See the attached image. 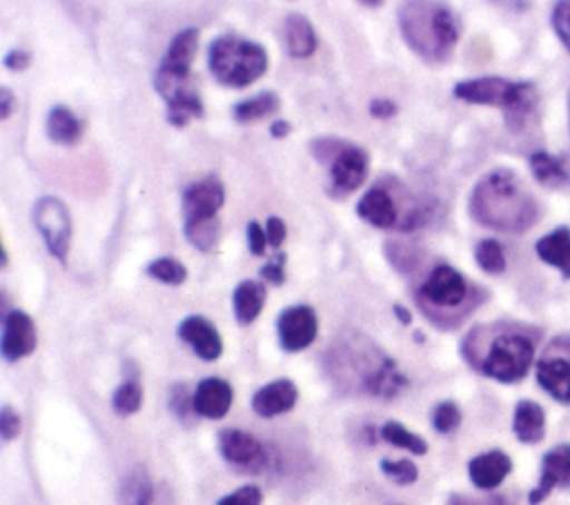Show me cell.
<instances>
[{"label": "cell", "instance_id": "cell-16", "mask_svg": "<svg viewBox=\"0 0 570 505\" xmlns=\"http://www.w3.org/2000/svg\"><path fill=\"white\" fill-rule=\"evenodd\" d=\"M554 487L570 489V445L552 447L541 461V476L530 492V505H539Z\"/></svg>", "mask_w": 570, "mask_h": 505}, {"label": "cell", "instance_id": "cell-35", "mask_svg": "<svg viewBox=\"0 0 570 505\" xmlns=\"http://www.w3.org/2000/svg\"><path fill=\"white\" fill-rule=\"evenodd\" d=\"M111 405L120 416L136 414L142 405V387H140L138 378H125L120 383V387L114 392Z\"/></svg>", "mask_w": 570, "mask_h": 505}, {"label": "cell", "instance_id": "cell-11", "mask_svg": "<svg viewBox=\"0 0 570 505\" xmlns=\"http://www.w3.org/2000/svg\"><path fill=\"white\" fill-rule=\"evenodd\" d=\"M218 449L223 458L238 472H263L269 461L263 443L256 436L234 427L218 432Z\"/></svg>", "mask_w": 570, "mask_h": 505}, {"label": "cell", "instance_id": "cell-47", "mask_svg": "<svg viewBox=\"0 0 570 505\" xmlns=\"http://www.w3.org/2000/svg\"><path fill=\"white\" fill-rule=\"evenodd\" d=\"M2 62H4V67H7L9 71H24V69L31 65V53H29L27 49L13 47L11 51L4 53Z\"/></svg>", "mask_w": 570, "mask_h": 505}, {"label": "cell", "instance_id": "cell-42", "mask_svg": "<svg viewBox=\"0 0 570 505\" xmlns=\"http://www.w3.org/2000/svg\"><path fill=\"white\" fill-rule=\"evenodd\" d=\"M285 260H287L285 254H276L274 260L265 263V265L258 269V276H261L265 283L274 285V287H281V285L285 283Z\"/></svg>", "mask_w": 570, "mask_h": 505}, {"label": "cell", "instance_id": "cell-25", "mask_svg": "<svg viewBox=\"0 0 570 505\" xmlns=\"http://www.w3.org/2000/svg\"><path fill=\"white\" fill-rule=\"evenodd\" d=\"M537 256L561 271L563 278H570V227H557L550 234L541 236L534 245Z\"/></svg>", "mask_w": 570, "mask_h": 505}, {"label": "cell", "instance_id": "cell-3", "mask_svg": "<svg viewBox=\"0 0 570 505\" xmlns=\"http://www.w3.org/2000/svg\"><path fill=\"white\" fill-rule=\"evenodd\" d=\"M327 358L330 374L343 387L379 398H394L407 385V378L399 372L396 363L358 331L336 340Z\"/></svg>", "mask_w": 570, "mask_h": 505}, {"label": "cell", "instance_id": "cell-53", "mask_svg": "<svg viewBox=\"0 0 570 505\" xmlns=\"http://www.w3.org/2000/svg\"><path fill=\"white\" fill-rule=\"evenodd\" d=\"M120 505H140V503H120Z\"/></svg>", "mask_w": 570, "mask_h": 505}, {"label": "cell", "instance_id": "cell-43", "mask_svg": "<svg viewBox=\"0 0 570 505\" xmlns=\"http://www.w3.org/2000/svg\"><path fill=\"white\" fill-rule=\"evenodd\" d=\"M245 234H247V249H249V254L263 256L265 249H267V245H269V242H267L265 227H263L258 220H249Z\"/></svg>", "mask_w": 570, "mask_h": 505}, {"label": "cell", "instance_id": "cell-22", "mask_svg": "<svg viewBox=\"0 0 570 505\" xmlns=\"http://www.w3.org/2000/svg\"><path fill=\"white\" fill-rule=\"evenodd\" d=\"M512 469V461L505 452L501 449H492L485 454L474 456L468 463V474L474 487L479 489H494L503 483V478L510 474Z\"/></svg>", "mask_w": 570, "mask_h": 505}, {"label": "cell", "instance_id": "cell-4", "mask_svg": "<svg viewBox=\"0 0 570 505\" xmlns=\"http://www.w3.org/2000/svg\"><path fill=\"white\" fill-rule=\"evenodd\" d=\"M399 29L405 44L425 62H445L461 36L456 13L441 2H403L399 9Z\"/></svg>", "mask_w": 570, "mask_h": 505}, {"label": "cell", "instance_id": "cell-2", "mask_svg": "<svg viewBox=\"0 0 570 505\" xmlns=\"http://www.w3.org/2000/svg\"><path fill=\"white\" fill-rule=\"evenodd\" d=\"M468 209L481 227L505 234H521L541 216L537 198L512 169L488 171L474 185Z\"/></svg>", "mask_w": 570, "mask_h": 505}, {"label": "cell", "instance_id": "cell-26", "mask_svg": "<svg viewBox=\"0 0 570 505\" xmlns=\"http://www.w3.org/2000/svg\"><path fill=\"white\" fill-rule=\"evenodd\" d=\"M85 131L82 120L65 105H56L49 109L47 113V136L51 142L62 145V147H71L76 142H80Z\"/></svg>", "mask_w": 570, "mask_h": 505}, {"label": "cell", "instance_id": "cell-46", "mask_svg": "<svg viewBox=\"0 0 570 505\" xmlns=\"http://www.w3.org/2000/svg\"><path fill=\"white\" fill-rule=\"evenodd\" d=\"M265 234H267V242L269 247H281L285 236H287V227L283 222V218L278 216H267L265 220Z\"/></svg>", "mask_w": 570, "mask_h": 505}, {"label": "cell", "instance_id": "cell-45", "mask_svg": "<svg viewBox=\"0 0 570 505\" xmlns=\"http://www.w3.org/2000/svg\"><path fill=\"white\" fill-rule=\"evenodd\" d=\"M367 111H370L372 118L387 120V118H394L399 113V105L392 98H372L370 105H367Z\"/></svg>", "mask_w": 570, "mask_h": 505}, {"label": "cell", "instance_id": "cell-52", "mask_svg": "<svg viewBox=\"0 0 570 505\" xmlns=\"http://www.w3.org/2000/svg\"><path fill=\"white\" fill-rule=\"evenodd\" d=\"M358 4L365 7V9H379L383 2H381V0H374V2H372V0H370V2H358Z\"/></svg>", "mask_w": 570, "mask_h": 505}, {"label": "cell", "instance_id": "cell-36", "mask_svg": "<svg viewBox=\"0 0 570 505\" xmlns=\"http://www.w3.org/2000/svg\"><path fill=\"white\" fill-rule=\"evenodd\" d=\"M381 472L394 481L396 485H412L416 483L419 478V467L410 461V458H399V461H392V458H383L381 461Z\"/></svg>", "mask_w": 570, "mask_h": 505}, {"label": "cell", "instance_id": "cell-21", "mask_svg": "<svg viewBox=\"0 0 570 505\" xmlns=\"http://www.w3.org/2000/svg\"><path fill=\"white\" fill-rule=\"evenodd\" d=\"M298 389L289 378H278L263 385L252 396V409L263 418H274L278 414L289 412L296 405Z\"/></svg>", "mask_w": 570, "mask_h": 505}, {"label": "cell", "instance_id": "cell-37", "mask_svg": "<svg viewBox=\"0 0 570 505\" xmlns=\"http://www.w3.org/2000/svg\"><path fill=\"white\" fill-rule=\"evenodd\" d=\"M347 145V140L336 136H316L309 140V154L318 165L330 167L332 160L338 156V151Z\"/></svg>", "mask_w": 570, "mask_h": 505}, {"label": "cell", "instance_id": "cell-54", "mask_svg": "<svg viewBox=\"0 0 570 505\" xmlns=\"http://www.w3.org/2000/svg\"><path fill=\"white\" fill-rule=\"evenodd\" d=\"M387 505H401V503H387Z\"/></svg>", "mask_w": 570, "mask_h": 505}, {"label": "cell", "instance_id": "cell-33", "mask_svg": "<svg viewBox=\"0 0 570 505\" xmlns=\"http://www.w3.org/2000/svg\"><path fill=\"white\" fill-rule=\"evenodd\" d=\"M145 271L154 278V280H160L165 285H183L187 280V267L174 258V256H160V258H154Z\"/></svg>", "mask_w": 570, "mask_h": 505}, {"label": "cell", "instance_id": "cell-8", "mask_svg": "<svg viewBox=\"0 0 570 505\" xmlns=\"http://www.w3.org/2000/svg\"><path fill=\"white\" fill-rule=\"evenodd\" d=\"M154 89L167 105V122L176 129H183L189 120L203 118L205 107L194 76L180 78L171 73H163L156 69Z\"/></svg>", "mask_w": 570, "mask_h": 505}, {"label": "cell", "instance_id": "cell-31", "mask_svg": "<svg viewBox=\"0 0 570 505\" xmlns=\"http://www.w3.org/2000/svg\"><path fill=\"white\" fill-rule=\"evenodd\" d=\"M183 234L189 240V245H194L198 251H214L218 240H220V220H207V222H198V225H183Z\"/></svg>", "mask_w": 570, "mask_h": 505}, {"label": "cell", "instance_id": "cell-15", "mask_svg": "<svg viewBox=\"0 0 570 505\" xmlns=\"http://www.w3.org/2000/svg\"><path fill=\"white\" fill-rule=\"evenodd\" d=\"M176 334L180 340H185L194 349V354L198 358H203L207 363L216 360L223 354V338H220L216 325L200 314L185 316L178 323Z\"/></svg>", "mask_w": 570, "mask_h": 505}, {"label": "cell", "instance_id": "cell-17", "mask_svg": "<svg viewBox=\"0 0 570 505\" xmlns=\"http://www.w3.org/2000/svg\"><path fill=\"white\" fill-rule=\"evenodd\" d=\"M356 216L372 227L394 229L401 227L399 202L385 187H370L356 202Z\"/></svg>", "mask_w": 570, "mask_h": 505}, {"label": "cell", "instance_id": "cell-19", "mask_svg": "<svg viewBox=\"0 0 570 505\" xmlns=\"http://www.w3.org/2000/svg\"><path fill=\"white\" fill-rule=\"evenodd\" d=\"M234 400V389L225 378H203L194 389V412L203 418H223Z\"/></svg>", "mask_w": 570, "mask_h": 505}, {"label": "cell", "instance_id": "cell-13", "mask_svg": "<svg viewBox=\"0 0 570 505\" xmlns=\"http://www.w3.org/2000/svg\"><path fill=\"white\" fill-rule=\"evenodd\" d=\"M278 343L285 351H301L309 347L318 331V316L309 305H292L278 314Z\"/></svg>", "mask_w": 570, "mask_h": 505}, {"label": "cell", "instance_id": "cell-5", "mask_svg": "<svg viewBox=\"0 0 570 505\" xmlns=\"http://www.w3.org/2000/svg\"><path fill=\"white\" fill-rule=\"evenodd\" d=\"M416 305L423 316L441 329H452L483 303V289L468 283V278L448 263L430 267L428 276L414 289Z\"/></svg>", "mask_w": 570, "mask_h": 505}, {"label": "cell", "instance_id": "cell-48", "mask_svg": "<svg viewBox=\"0 0 570 505\" xmlns=\"http://www.w3.org/2000/svg\"><path fill=\"white\" fill-rule=\"evenodd\" d=\"M448 505H508L503 498H468V496H461V494H452Z\"/></svg>", "mask_w": 570, "mask_h": 505}, {"label": "cell", "instance_id": "cell-41", "mask_svg": "<svg viewBox=\"0 0 570 505\" xmlns=\"http://www.w3.org/2000/svg\"><path fill=\"white\" fill-rule=\"evenodd\" d=\"M263 492L256 485H243L236 492L223 496L216 505H261Z\"/></svg>", "mask_w": 570, "mask_h": 505}, {"label": "cell", "instance_id": "cell-55", "mask_svg": "<svg viewBox=\"0 0 570 505\" xmlns=\"http://www.w3.org/2000/svg\"><path fill=\"white\" fill-rule=\"evenodd\" d=\"M568 111H570V98H568Z\"/></svg>", "mask_w": 570, "mask_h": 505}, {"label": "cell", "instance_id": "cell-20", "mask_svg": "<svg viewBox=\"0 0 570 505\" xmlns=\"http://www.w3.org/2000/svg\"><path fill=\"white\" fill-rule=\"evenodd\" d=\"M196 51H198V29L187 27L171 38L165 56L158 62V71L180 76V78L191 76V62L196 58Z\"/></svg>", "mask_w": 570, "mask_h": 505}, {"label": "cell", "instance_id": "cell-44", "mask_svg": "<svg viewBox=\"0 0 570 505\" xmlns=\"http://www.w3.org/2000/svg\"><path fill=\"white\" fill-rule=\"evenodd\" d=\"M0 434L4 440H13L20 434V416L11 405L0 409Z\"/></svg>", "mask_w": 570, "mask_h": 505}, {"label": "cell", "instance_id": "cell-49", "mask_svg": "<svg viewBox=\"0 0 570 505\" xmlns=\"http://www.w3.org/2000/svg\"><path fill=\"white\" fill-rule=\"evenodd\" d=\"M13 109H16V96L9 87H2L0 89V118L7 120L13 113Z\"/></svg>", "mask_w": 570, "mask_h": 505}, {"label": "cell", "instance_id": "cell-51", "mask_svg": "<svg viewBox=\"0 0 570 505\" xmlns=\"http://www.w3.org/2000/svg\"><path fill=\"white\" fill-rule=\"evenodd\" d=\"M392 311H394V316L401 320V325H410V323H412V311H410L405 305L394 303V305H392Z\"/></svg>", "mask_w": 570, "mask_h": 505}, {"label": "cell", "instance_id": "cell-27", "mask_svg": "<svg viewBox=\"0 0 570 505\" xmlns=\"http://www.w3.org/2000/svg\"><path fill=\"white\" fill-rule=\"evenodd\" d=\"M512 432L521 443L534 445L546 434V414L543 407L534 400H519L514 407Z\"/></svg>", "mask_w": 570, "mask_h": 505}, {"label": "cell", "instance_id": "cell-24", "mask_svg": "<svg viewBox=\"0 0 570 505\" xmlns=\"http://www.w3.org/2000/svg\"><path fill=\"white\" fill-rule=\"evenodd\" d=\"M267 300V289L261 280L245 278L232 291V309L238 325H252L263 311Z\"/></svg>", "mask_w": 570, "mask_h": 505}, {"label": "cell", "instance_id": "cell-50", "mask_svg": "<svg viewBox=\"0 0 570 505\" xmlns=\"http://www.w3.org/2000/svg\"><path fill=\"white\" fill-rule=\"evenodd\" d=\"M289 133H292V125H289L285 118L272 120V125H269V136H272V138L283 140V138H287Z\"/></svg>", "mask_w": 570, "mask_h": 505}, {"label": "cell", "instance_id": "cell-34", "mask_svg": "<svg viewBox=\"0 0 570 505\" xmlns=\"http://www.w3.org/2000/svg\"><path fill=\"white\" fill-rule=\"evenodd\" d=\"M385 258L390 260V265L401 271V274H414V269L419 267V249L414 245H407V242H399V240H387L385 247Z\"/></svg>", "mask_w": 570, "mask_h": 505}, {"label": "cell", "instance_id": "cell-7", "mask_svg": "<svg viewBox=\"0 0 570 505\" xmlns=\"http://www.w3.org/2000/svg\"><path fill=\"white\" fill-rule=\"evenodd\" d=\"M269 65L265 47L234 33L214 38L207 47V67L216 82L232 89H243L256 82Z\"/></svg>", "mask_w": 570, "mask_h": 505}, {"label": "cell", "instance_id": "cell-14", "mask_svg": "<svg viewBox=\"0 0 570 505\" xmlns=\"http://www.w3.org/2000/svg\"><path fill=\"white\" fill-rule=\"evenodd\" d=\"M38 336L31 316L22 309H11L2 318L0 354L7 363H16L36 349Z\"/></svg>", "mask_w": 570, "mask_h": 505}, {"label": "cell", "instance_id": "cell-6", "mask_svg": "<svg viewBox=\"0 0 570 505\" xmlns=\"http://www.w3.org/2000/svg\"><path fill=\"white\" fill-rule=\"evenodd\" d=\"M452 93L472 105H492L503 111L505 127L512 133H519L525 122L534 116L539 93L532 82H512L501 76H481L461 80L454 85Z\"/></svg>", "mask_w": 570, "mask_h": 505}, {"label": "cell", "instance_id": "cell-10", "mask_svg": "<svg viewBox=\"0 0 570 505\" xmlns=\"http://www.w3.org/2000/svg\"><path fill=\"white\" fill-rule=\"evenodd\" d=\"M225 202V187L216 174H209L185 187L180 196L183 225H198L218 218V209Z\"/></svg>", "mask_w": 570, "mask_h": 505}, {"label": "cell", "instance_id": "cell-12", "mask_svg": "<svg viewBox=\"0 0 570 505\" xmlns=\"http://www.w3.org/2000/svg\"><path fill=\"white\" fill-rule=\"evenodd\" d=\"M327 169H330V189L334 191V196L343 198L365 182L370 171V154L365 147L347 140V145L338 151V156L332 160Z\"/></svg>", "mask_w": 570, "mask_h": 505}, {"label": "cell", "instance_id": "cell-9", "mask_svg": "<svg viewBox=\"0 0 570 505\" xmlns=\"http://www.w3.org/2000/svg\"><path fill=\"white\" fill-rule=\"evenodd\" d=\"M33 225L40 231L49 254L67 263L71 245V214L58 196H42L33 205Z\"/></svg>", "mask_w": 570, "mask_h": 505}, {"label": "cell", "instance_id": "cell-38", "mask_svg": "<svg viewBox=\"0 0 570 505\" xmlns=\"http://www.w3.org/2000/svg\"><path fill=\"white\" fill-rule=\"evenodd\" d=\"M461 425V409L454 400H443L432 412V427L439 434H450Z\"/></svg>", "mask_w": 570, "mask_h": 505}, {"label": "cell", "instance_id": "cell-18", "mask_svg": "<svg viewBox=\"0 0 570 505\" xmlns=\"http://www.w3.org/2000/svg\"><path fill=\"white\" fill-rule=\"evenodd\" d=\"M537 383L559 403L570 405V356L554 354L550 347L537 363Z\"/></svg>", "mask_w": 570, "mask_h": 505}, {"label": "cell", "instance_id": "cell-23", "mask_svg": "<svg viewBox=\"0 0 570 505\" xmlns=\"http://www.w3.org/2000/svg\"><path fill=\"white\" fill-rule=\"evenodd\" d=\"M283 44L287 56L307 58L316 51V31L307 16L292 11L283 20Z\"/></svg>", "mask_w": 570, "mask_h": 505}, {"label": "cell", "instance_id": "cell-39", "mask_svg": "<svg viewBox=\"0 0 570 505\" xmlns=\"http://www.w3.org/2000/svg\"><path fill=\"white\" fill-rule=\"evenodd\" d=\"M169 409L171 414L180 420V423H189L196 412H194V394L187 392V387L183 383H176L171 387V394H169Z\"/></svg>", "mask_w": 570, "mask_h": 505}, {"label": "cell", "instance_id": "cell-28", "mask_svg": "<svg viewBox=\"0 0 570 505\" xmlns=\"http://www.w3.org/2000/svg\"><path fill=\"white\" fill-rule=\"evenodd\" d=\"M281 107V98L276 91L272 89H265V91H258L240 102H236L232 107V116L234 120L238 122H252V120H261L265 116H272L276 113Z\"/></svg>", "mask_w": 570, "mask_h": 505}, {"label": "cell", "instance_id": "cell-1", "mask_svg": "<svg viewBox=\"0 0 570 505\" xmlns=\"http://www.w3.org/2000/svg\"><path fill=\"white\" fill-rule=\"evenodd\" d=\"M537 349V336L519 323L476 325L461 343L465 360L488 378L499 383L521 380Z\"/></svg>", "mask_w": 570, "mask_h": 505}, {"label": "cell", "instance_id": "cell-40", "mask_svg": "<svg viewBox=\"0 0 570 505\" xmlns=\"http://www.w3.org/2000/svg\"><path fill=\"white\" fill-rule=\"evenodd\" d=\"M552 29L557 33V38L561 40V44L570 51V0H561L552 7Z\"/></svg>", "mask_w": 570, "mask_h": 505}, {"label": "cell", "instance_id": "cell-32", "mask_svg": "<svg viewBox=\"0 0 570 505\" xmlns=\"http://www.w3.org/2000/svg\"><path fill=\"white\" fill-rule=\"evenodd\" d=\"M474 260L485 274H503L505 271V251L499 240L483 238L474 247Z\"/></svg>", "mask_w": 570, "mask_h": 505}, {"label": "cell", "instance_id": "cell-29", "mask_svg": "<svg viewBox=\"0 0 570 505\" xmlns=\"http://www.w3.org/2000/svg\"><path fill=\"white\" fill-rule=\"evenodd\" d=\"M530 171L534 176V180L543 187H550V189H559V187H566L570 185V176L568 171L563 169L561 160L554 158L552 154L548 151H534L530 156Z\"/></svg>", "mask_w": 570, "mask_h": 505}, {"label": "cell", "instance_id": "cell-30", "mask_svg": "<svg viewBox=\"0 0 570 505\" xmlns=\"http://www.w3.org/2000/svg\"><path fill=\"white\" fill-rule=\"evenodd\" d=\"M381 438H383L385 443H390V445H394V447H401V449H407V452H412V454H416V456H421V454L428 452V443H425L419 434H414V432H410L405 425H401L399 420H387V423L381 427Z\"/></svg>", "mask_w": 570, "mask_h": 505}]
</instances>
